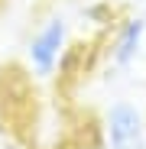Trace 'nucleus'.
Instances as JSON below:
<instances>
[{
  "label": "nucleus",
  "instance_id": "1",
  "mask_svg": "<svg viewBox=\"0 0 146 149\" xmlns=\"http://www.w3.org/2000/svg\"><path fill=\"white\" fill-rule=\"evenodd\" d=\"M71 52H75L71 49V19L65 13H49L26 36V45H23L26 74L36 81H52L55 74L65 71Z\"/></svg>",
  "mask_w": 146,
  "mask_h": 149
},
{
  "label": "nucleus",
  "instance_id": "2",
  "mask_svg": "<svg viewBox=\"0 0 146 149\" xmlns=\"http://www.w3.org/2000/svg\"><path fill=\"white\" fill-rule=\"evenodd\" d=\"M104 149H146V104L130 94H117L101 110Z\"/></svg>",
  "mask_w": 146,
  "mask_h": 149
},
{
  "label": "nucleus",
  "instance_id": "3",
  "mask_svg": "<svg viewBox=\"0 0 146 149\" xmlns=\"http://www.w3.org/2000/svg\"><path fill=\"white\" fill-rule=\"evenodd\" d=\"M127 3V10H133V7H146V0H124Z\"/></svg>",
  "mask_w": 146,
  "mask_h": 149
}]
</instances>
